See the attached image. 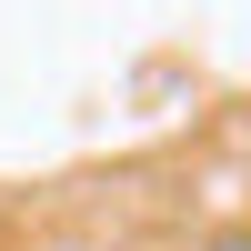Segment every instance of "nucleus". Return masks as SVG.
<instances>
[{"label":"nucleus","instance_id":"obj_1","mask_svg":"<svg viewBox=\"0 0 251 251\" xmlns=\"http://www.w3.org/2000/svg\"><path fill=\"white\" fill-rule=\"evenodd\" d=\"M211 251H251V241H211Z\"/></svg>","mask_w":251,"mask_h":251}]
</instances>
